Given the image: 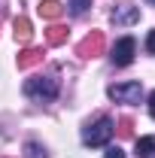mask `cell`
Wrapping results in <instances>:
<instances>
[{"instance_id": "obj_1", "label": "cell", "mask_w": 155, "mask_h": 158, "mask_svg": "<svg viewBox=\"0 0 155 158\" xmlns=\"http://www.w3.org/2000/svg\"><path fill=\"white\" fill-rule=\"evenodd\" d=\"M116 134V122L110 116H100L94 118L91 125H85V131H82V143L85 146H107L110 140Z\"/></svg>"}, {"instance_id": "obj_2", "label": "cell", "mask_w": 155, "mask_h": 158, "mask_svg": "<svg viewBox=\"0 0 155 158\" xmlns=\"http://www.w3.org/2000/svg\"><path fill=\"white\" fill-rule=\"evenodd\" d=\"M58 79L55 76H34V79H27L24 82V94L27 98H34V100H55L58 98Z\"/></svg>"}, {"instance_id": "obj_3", "label": "cell", "mask_w": 155, "mask_h": 158, "mask_svg": "<svg viewBox=\"0 0 155 158\" xmlns=\"http://www.w3.org/2000/svg\"><path fill=\"white\" fill-rule=\"evenodd\" d=\"M107 94L116 100V103H137L140 94H143V85L140 82H119V85H110Z\"/></svg>"}, {"instance_id": "obj_4", "label": "cell", "mask_w": 155, "mask_h": 158, "mask_svg": "<svg viewBox=\"0 0 155 158\" xmlns=\"http://www.w3.org/2000/svg\"><path fill=\"white\" fill-rule=\"evenodd\" d=\"M103 49H107V37H103V31H91V34L76 46L79 58H97V55H103Z\"/></svg>"}, {"instance_id": "obj_5", "label": "cell", "mask_w": 155, "mask_h": 158, "mask_svg": "<svg viewBox=\"0 0 155 158\" xmlns=\"http://www.w3.org/2000/svg\"><path fill=\"white\" fill-rule=\"evenodd\" d=\"M134 52H137L134 37H122L116 46H113V55H110V58H113V64H116V67H128V64L134 61Z\"/></svg>"}, {"instance_id": "obj_6", "label": "cell", "mask_w": 155, "mask_h": 158, "mask_svg": "<svg viewBox=\"0 0 155 158\" xmlns=\"http://www.w3.org/2000/svg\"><path fill=\"white\" fill-rule=\"evenodd\" d=\"M110 19H113L116 27H125V24H134V21L140 19V9L131 6V3H119L116 9H113V15H110Z\"/></svg>"}, {"instance_id": "obj_7", "label": "cell", "mask_w": 155, "mask_h": 158, "mask_svg": "<svg viewBox=\"0 0 155 158\" xmlns=\"http://www.w3.org/2000/svg\"><path fill=\"white\" fill-rule=\"evenodd\" d=\"M19 70H31V67H37L40 61H43V49H34V46H27V49H21L19 52Z\"/></svg>"}, {"instance_id": "obj_8", "label": "cell", "mask_w": 155, "mask_h": 158, "mask_svg": "<svg viewBox=\"0 0 155 158\" xmlns=\"http://www.w3.org/2000/svg\"><path fill=\"white\" fill-rule=\"evenodd\" d=\"M12 31H15V40L19 43H31V37H34V24H31V19H24V15L15 19Z\"/></svg>"}, {"instance_id": "obj_9", "label": "cell", "mask_w": 155, "mask_h": 158, "mask_svg": "<svg viewBox=\"0 0 155 158\" xmlns=\"http://www.w3.org/2000/svg\"><path fill=\"white\" fill-rule=\"evenodd\" d=\"M67 34H70V31H67L64 24H49V27H46V43H49V46H61V43H67Z\"/></svg>"}, {"instance_id": "obj_10", "label": "cell", "mask_w": 155, "mask_h": 158, "mask_svg": "<svg viewBox=\"0 0 155 158\" xmlns=\"http://www.w3.org/2000/svg\"><path fill=\"white\" fill-rule=\"evenodd\" d=\"M40 15L49 19V21H55V19L64 15V6H61L58 0H43V3H40Z\"/></svg>"}, {"instance_id": "obj_11", "label": "cell", "mask_w": 155, "mask_h": 158, "mask_svg": "<svg viewBox=\"0 0 155 158\" xmlns=\"http://www.w3.org/2000/svg\"><path fill=\"white\" fill-rule=\"evenodd\" d=\"M137 158H155V134L137 140Z\"/></svg>"}, {"instance_id": "obj_12", "label": "cell", "mask_w": 155, "mask_h": 158, "mask_svg": "<svg viewBox=\"0 0 155 158\" xmlns=\"http://www.w3.org/2000/svg\"><path fill=\"white\" fill-rule=\"evenodd\" d=\"M24 158H49V152H46V146H43V143L27 140V143H24Z\"/></svg>"}, {"instance_id": "obj_13", "label": "cell", "mask_w": 155, "mask_h": 158, "mask_svg": "<svg viewBox=\"0 0 155 158\" xmlns=\"http://www.w3.org/2000/svg\"><path fill=\"white\" fill-rule=\"evenodd\" d=\"M67 6H70V15H85L88 6H91V0H70Z\"/></svg>"}, {"instance_id": "obj_14", "label": "cell", "mask_w": 155, "mask_h": 158, "mask_svg": "<svg viewBox=\"0 0 155 158\" xmlns=\"http://www.w3.org/2000/svg\"><path fill=\"white\" fill-rule=\"evenodd\" d=\"M119 137H134V122L125 116V118H119Z\"/></svg>"}, {"instance_id": "obj_15", "label": "cell", "mask_w": 155, "mask_h": 158, "mask_svg": "<svg viewBox=\"0 0 155 158\" xmlns=\"http://www.w3.org/2000/svg\"><path fill=\"white\" fill-rule=\"evenodd\" d=\"M103 158H125V152H122L119 146H110V149L103 152Z\"/></svg>"}, {"instance_id": "obj_16", "label": "cell", "mask_w": 155, "mask_h": 158, "mask_svg": "<svg viewBox=\"0 0 155 158\" xmlns=\"http://www.w3.org/2000/svg\"><path fill=\"white\" fill-rule=\"evenodd\" d=\"M146 52L155 55V31H149V37H146Z\"/></svg>"}, {"instance_id": "obj_17", "label": "cell", "mask_w": 155, "mask_h": 158, "mask_svg": "<svg viewBox=\"0 0 155 158\" xmlns=\"http://www.w3.org/2000/svg\"><path fill=\"white\" fill-rule=\"evenodd\" d=\"M149 116L155 118V91H152V94H149Z\"/></svg>"}, {"instance_id": "obj_18", "label": "cell", "mask_w": 155, "mask_h": 158, "mask_svg": "<svg viewBox=\"0 0 155 158\" xmlns=\"http://www.w3.org/2000/svg\"><path fill=\"white\" fill-rule=\"evenodd\" d=\"M149 6H155V0H149Z\"/></svg>"}]
</instances>
